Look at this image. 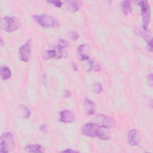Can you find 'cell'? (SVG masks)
Returning a JSON list of instances; mask_svg holds the SVG:
<instances>
[{
	"label": "cell",
	"mask_w": 153,
	"mask_h": 153,
	"mask_svg": "<svg viewBox=\"0 0 153 153\" xmlns=\"http://www.w3.org/2000/svg\"><path fill=\"white\" fill-rule=\"evenodd\" d=\"M108 128H104L99 124L94 123H88L85 124L82 128V133L90 137H99L100 139L107 140L110 138L108 131Z\"/></svg>",
	"instance_id": "obj_1"
},
{
	"label": "cell",
	"mask_w": 153,
	"mask_h": 153,
	"mask_svg": "<svg viewBox=\"0 0 153 153\" xmlns=\"http://www.w3.org/2000/svg\"><path fill=\"white\" fill-rule=\"evenodd\" d=\"M1 27L7 32L11 33L20 28L21 23L19 19L14 17H4L1 20Z\"/></svg>",
	"instance_id": "obj_2"
},
{
	"label": "cell",
	"mask_w": 153,
	"mask_h": 153,
	"mask_svg": "<svg viewBox=\"0 0 153 153\" xmlns=\"http://www.w3.org/2000/svg\"><path fill=\"white\" fill-rule=\"evenodd\" d=\"M15 143L13 134L10 132L2 134L0 139V152L8 153L14 148Z\"/></svg>",
	"instance_id": "obj_3"
},
{
	"label": "cell",
	"mask_w": 153,
	"mask_h": 153,
	"mask_svg": "<svg viewBox=\"0 0 153 153\" xmlns=\"http://www.w3.org/2000/svg\"><path fill=\"white\" fill-rule=\"evenodd\" d=\"M33 17L36 23L44 27H55L59 25L56 19L47 14L37 15Z\"/></svg>",
	"instance_id": "obj_4"
},
{
	"label": "cell",
	"mask_w": 153,
	"mask_h": 153,
	"mask_svg": "<svg viewBox=\"0 0 153 153\" xmlns=\"http://www.w3.org/2000/svg\"><path fill=\"white\" fill-rule=\"evenodd\" d=\"M141 7V15L142 18V27L146 30L151 20V10L149 4L146 1L140 2Z\"/></svg>",
	"instance_id": "obj_5"
},
{
	"label": "cell",
	"mask_w": 153,
	"mask_h": 153,
	"mask_svg": "<svg viewBox=\"0 0 153 153\" xmlns=\"http://www.w3.org/2000/svg\"><path fill=\"white\" fill-rule=\"evenodd\" d=\"M97 118L99 121V124L104 128L109 129L114 128L116 126L115 120L109 116L103 114H99L97 116Z\"/></svg>",
	"instance_id": "obj_6"
},
{
	"label": "cell",
	"mask_w": 153,
	"mask_h": 153,
	"mask_svg": "<svg viewBox=\"0 0 153 153\" xmlns=\"http://www.w3.org/2000/svg\"><path fill=\"white\" fill-rule=\"evenodd\" d=\"M31 41L30 40H27V42L20 47L19 48V55L21 60L26 62L29 60L31 51Z\"/></svg>",
	"instance_id": "obj_7"
},
{
	"label": "cell",
	"mask_w": 153,
	"mask_h": 153,
	"mask_svg": "<svg viewBox=\"0 0 153 153\" xmlns=\"http://www.w3.org/2000/svg\"><path fill=\"white\" fill-rule=\"evenodd\" d=\"M60 121L65 123H69L75 121L74 113L68 109H65L60 112Z\"/></svg>",
	"instance_id": "obj_8"
},
{
	"label": "cell",
	"mask_w": 153,
	"mask_h": 153,
	"mask_svg": "<svg viewBox=\"0 0 153 153\" xmlns=\"http://www.w3.org/2000/svg\"><path fill=\"white\" fill-rule=\"evenodd\" d=\"M127 139L130 145L132 146L138 145L139 143V138L137 130L136 129H132L130 130L128 133Z\"/></svg>",
	"instance_id": "obj_9"
},
{
	"label": "cell",
	"mask_w": 153,
	"mask_h": 153,
	"mask_svg": "<svg viewBox=\"0 0 153 153\" xmlns=\"http://www.w3.org/2000/svg\"><path fill=\"white\" fill-rule=\"evenodd\" d=\"M88 47L86 44H82L79 46L78 48V52L79 54V58L81 60H85L89 59L88 54Z\"/></svg>",
	"instance_id": "obj_10"
},
{
	"label": "cell",
	"mask_w": 153,
	"mask_h": 153,
	"mask_svg": "<svg viewBox=\"0 0 153 153\" xmlns=\"http://www.w3.org/2000/svg\"><path fill=\"white\" fill-rule=\"evenodd\" d=\"M85 106L87 110V112L88 115H93L95 113L96 105L91 100L88 99L85 100Z\"/></svg>",
	"instance_id": "obj_11"
},
{
	"label": "cell",
	"mask_w": 153,
	"mask_h": 153,
	"mask_svg": "<svg viewBox=\"0 0 153 153\" xmlns=\"http://www.w3.org/2000/svg\"><path fill=\"white\" fill-rule=\"evenodd\" d=\"M25 150L29 152H42V147L38 144L28 145L25 147Z\"/></svg>",
	"instance_id": "obj_12"
},
{
	"label": "cell",
	"mask_w": 153,
	"mask_h": 153,
	"mask_svg": "<svg viewBox=\"0 0 153 153\" xmlns=\"http://www.w3.org/2000/svg\"><path fill=\"white\" fill-rule=\"evenodd\" d=\"M121 9L124 14L128 15L130 14L132 11V7L130 2L128 1H123L121 4Z\"/></svg>",
	"instance_id": "obj_13"
},
{
	"label": "cell",
	"mask_w": 153,
	"mask_h": 153,
	"mask_svg": "<svg viewBox=\"0 0 153 153\" xmlns=\"http://www.w3.org/2000/svg\"><path fill=\"white\" fill-rule=\"evenodd\" d=\"M1 76L4 79H8L11 76V70L7 66H2L1 68Z\"/></svg>",
	"instance_id": "obj_14"
},
{
	"label": "cell",
	"mask_w": 153,
	"mask_h": 153,
	"mask_svg": "<svg viewBox=\"0 0 153 153\" xmlns=\"http://www.w3.org/2000/svg\"><path fill=\"white\" fill-rule=\"evenodd\" d=\"M80 7V2L78 1H71L68 2V8L72 12H75L78 10Z\"/></svg>",
	"instance_id": "obj_15"
},
{
	"label": "cell",
	"mask_w": 153,
	"mask_h": 153,
	"mask_svg": "<svg viewBox=\"0 0 153 153\" xmlns=\"http://www.w3.org/2000/svg\"><path fill=\"white\" fill-rule=\"evenodd\" d=\"M89 69L88 70V71H95V72H97L99 71L100 70V66H99V65L96 63L95 61L91 60L89 61Z\"/></svg>",
	"instance_id": "obj_16"
},
{
	"label": "cell",
	"mask_w": 153,
	"mask_h": 153,
	"mask_svg": "<svg viewBox=\"0 0 153 153\" xmlns=\"http://www.w3.org/2000/svg\"><path fill=\"white\" fill-rule=\"evenodd\" d=\"M93 91L96 93H99L102 91V86L100 83H96L93 86Z\"/></svg>",
	"instance_id": "obj_17"
},
{
	"label": "cell",
	"mask_w": 153,
	"mask_h": 153,
	"mask_svg": "<svg viewBox=\"0 0 153 153\" xmlns=\"http://www.w3.org/2000/svg\"><path fill=\"white\" fill-rule=\"evenodd\" d=\"M47 2L48 3H51V4L54 5L55 7H60L62 5V2L60 1H57V0H54V1H48Z\"/></svg>",
	"instance_id": "obj_18"
},
{
	"label": "cell",
	"mask_w": 153,
	"mask_h": 153,
	"mask_svg": "<svg viewBox=\"0 0 153 153\" xmlns=\"http://www.w3.org/2000/svg\"><path fill=\"white\" fill-rule=\"evenodd\" d=\"M70 37L71 38V39H72L74 40H76L79 38V34L78 32H76L75 31H72L70 33Z\"/></svg>",
	"instance_id": "obj_19"
},
{
	"label": "cell",
	"mask_w": 153,
	"mask_h": 153,
	"mask_svg": "<svg viewBox=\"0 0 153 153\" xmlns=\"http://www.w3.org/2000/svg\"><path fill=\"white\" fill-rule=\"evenodd\" d=\"M23 107V108L25 109V118H28L30 116V112L29 111V109L26 107V106H22Z\"/></svg>",
	"instance_id": "obj_20"
},
{
	"label": "cell",
	"mask_w": 153,
	"mask_h": 153,
	"mask_svg": "<svg viewBox=\"0 0 153 153\" xmlns=\"http://www.w3.org/2000/svg\"><path fill=\"white\" fill-rule=\"evenodd\" d=\"M62 152H76L77 151H75V150H73V149H71L70 148H68L67 149H65V150H63Z\"/></svg>",
	"instance_id": "obj_21"
},
{
	"label": "cell",
	"mask_w": 153,
	"mask_h": 153,
	"mask_svg": "<svg viewBox=\"0 0 153 153\" xmlns=\"http://www.w3.org/2000/svg\"><path fill=\"white\" fill-rule=\"evenodd\" d=\"M70 96H71V93L68 90H65V91L64 93V96L65 97H68Z\"/></svg>",
	"instance_id": "obj_22"
},
{
	"label": "cell",
	"mask_w": 153,
	"mask_h": 153,
	"mask_svg": "<svg viewBox=\"0 0 153 153\" xmlns=\"http://www.w3.org/2000/svg\"><path fill=\"white\" fill-rule=\"evenodd\" d=\"M39 128H40V130L42 131H45V130H46V127H45V125H44V124H43V125H41V126H40V127H39Z\"/></svg>",
	"instance_id": "obj_23"
},
{
	"label": "cell",
	"mask_w": 153,
	"mask_h": 153,
	"mask_svg": "<svg viewBox=\"0 0 153 153\" xmlns=\"http://www.w3.org/2000/svg\"><path fill=\"white\" fill-rule=\"evenodd\" d=\"M72 68H73V69H74V71H77V65H76L74 63H73V65H72Z\"/></svg>",
	"instance_id": "obj_24"
},
{
	"label": "cell",
	"mask_w": 153,
	"mask_h": 153,
	"mask_svg": "<svg viewBox=\"0 0 153 153\" xmlns=\"http://www.w3.org/2000/svg\"><path fill=\"white\" fill-rule=\"evenodd\" d=\"M2 45H3V41H2V38H1V46L2 47Z\"/></svg>",
	"instance_id": "obj_25"
}]
</instances>
